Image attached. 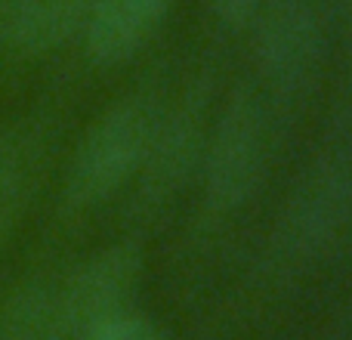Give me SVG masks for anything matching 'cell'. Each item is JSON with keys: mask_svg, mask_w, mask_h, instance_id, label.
Listing matches in <instances>:
<instances>
[{"mask_svg": "<svg viewBox=\"0 0 352 340\" xmlns=\"http://www.w3.org/2000/svg\"><path fill=\"white\" fill-rule=\"evenodd\" d=\"M0 340H62L56 288L43 281L19 285L0 306Z\"/></svg>", "mask_w": 352, "mask_h": 340, "instance_id": "cell-8", "label": "cell"}, {"mask_svg": "<svg viewBox=\"0 0 352 340\" xmlns=\"http://www.w3.org/2000/svg\"><path fill=\"white\" fill-rule=\"evenodd\" d=\"M173 0H93L84 22L87 56L99 65L127 62L155 34Z\"/></svg>", "mask_w": 352, "mask_h": 340, "instance_id": "cell-6", "label": "cell"}, {"mask_svg": "<svg viewBox=\"0 0 352 340\" xmlns=\"http://www.w3.org/2000/svg\"><path fill=\"white\" fill-rule=\"evenodd\" d=\"M207 6L213 10V16L229 28H241L260 10V0H207Z\"/></svg>", "mask_w": 352, "mask_h": 340, "instance_id": "cell-10", "label": "cell"}, {"mask_svg": "<svg viewBox=\"0 0 352 340\" xmlns=\"http://www.w3.org/2000/svg\"><path fill=\"white\" fill-rule=\"evenodd\" d=\"M93 0H0V53L34 59L84 31Z\"/></svg>", "mask_w": 352, "mask_h": 340, "instance_id": "cell-4", "label": "cell"}, {"mask_svg": "<svg viewBox=\"0 0 352 340\" xmlns=\"http://www.w3.org/2000/svg\"><path fill=\"white\" fill-rule=\"evenodd\" d=\"M260 111L254 99L241 93L232 99L229 111L223 115V124L217 130L210 155V186L217 198L235 201L250 189L256 176V158H260Z\"/></svg>", "mask_w": 352, "mask_h": 340, "instance_id": "cell-7", "label": "cell"}, {"mask_svg": "<svg viewBox=\"0 0 352 340\" xmlns=\"http://www.w3.org/2000/svg\"><path fill=\"white\" fill-rule=\"evenodd\" d=\"M78 340H161V337L146 319L121 312V316H115V319H105V322L93 325V328L84 331Z\"/></svg>", "mask_w": 352, "mask_h": 340, "instance_id": "cell-9", "label": "cell"}, {"mask_svg": "<svg viewBox=\"0 0 352 340\" xmlns=\"http://www.w3.org/2000/svg\"><path fill=\"white\" fill-rule=\"evenodd\" d=\"M47 158V127L41 118H16L0 127V254L22 223Z\"/></svg>", "mask_w": 352, "mask_h": 340, "instance_id": "cell-5", "label": "cell"}, {"mask_svg": "<svg viewBox=\"0 0 352 340\" xmlns=\"http://www.w3.org/2000/svg\"><path fill=\"white\" fill-rule=\"evenodd\" d=\"M140 260L133 251L115 248L84 263L62 288H56L62 340H78L93 325L124 312V297L133 291Z\"/></svg>", "mask_w": 352, "mask_h": 340, "instance_id": "cell-2", "label": "cell"}, {"mask_svg": "<svg viewBox=\"0 0 352 340\" xmlns=\"http://www.w3.org/2000/svg\"><path fill=\"white\" fill-rule=\"evenodd\" d=\"M155 140V105L146 96H127L111 105L80 140L68 164L62 204L65 211H87L115 195Z\"/></svg>", "mask_w": 352, "mask_h": 340, "instance_id": "cell-1", "label": "cell"}, {"mask_svg": "<svg viewBox=\"0 0 352 340\" xmlns=\"http://www.w3.org/2000/svg\"><path fill=\"white\" fill-rule=\"evenodd\" d=\"M260 68L278 90L309 81L322 53V25L312 0H272L260 19Z\"/></svg>", "mask_w": 352, "mask_h": 340, "instance_id": "cell-3", "label": "cell"}]
</instances>
